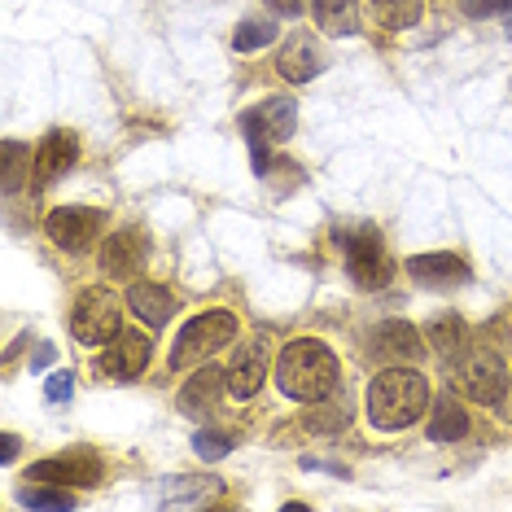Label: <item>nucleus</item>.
<instances>
[{
  "label": "nucleus",
  "instance_id": "obj_22",
  "mask_svg": "<svg viewBox=\"0 0 512 512\" xmlns=\"http://www.w3.org/2000/svg\"><path fill=\"white\" fill-rule=\"evenodd\" d=\"M311 14H316V22L329 31V36H351L359 27L355 0H311Z\"/></svg>",
  "mask_w": 512,
  "mask_h": 512
},
{
  "label": "nucleus",
  "instance_id": "obj_9",
  "mask_svg": "<svg viewBox=\"0 0 512 512\" xmlns=\"http://www.w3.org/2000/svg\"><path fill=\"white\" fill-rule=\"evenodd\" d=\"M101 460L92 451H71V456H53L27 469V482H57V486H101Z\"/></svg>",
  "mask_w": 512,
  "mask_h": 512
},
{
  "label": "nucleus",
  "instance_id": "obj_27",
  "mask_svg": "<svg viewBox=\"0 0 512 512\" xmlns=\"http://www.w3.org/2000/svg\"><path fill=\"white\" fill-rule=\"evenodd\" d=\"M193 451H197L202 460H224L228 451H232V442H228L224 434H197V438H193Z\"/></svg>",
  "mask_w": 512,
  "mask_h": 512
},
{
  "label": "nucleus",
  "instance_id": "obj_1",
  "mask_svg": "<svg viewBox=\"0 0 512 512\" xmlns=\"http://www.w3.org/2000/svg\"><path fill=\"white\" fill-rule=\"evenodd\" d=\"M337 377H342L337 355L324 342H316V337H294L281 351V359H276V386L298 403L329 399L337 390Z\"/></svg>",
  "mask_w": 512,
  "mask_h": 512
},
{
  "label": "nucleus",
  "instance_id": "obj_34",
  "mask_svg": "<svg viewBox=\"0 0 512 512\" xmlns=\"http://www.w3.org/2000/svg\"><path fill=\"white\" fill-rule=\"evenodd\" d=\"M508 40H512V9H508Z\"/></svg>",
  "mask_w": 512,
  "mask_h": 512
},
{
  "label": "nucleus",
  "instance_id": "obj_15",
  "mask_svg": "<svg viewBox=\"0 0 512 512\" xmlns=\"http://www.w3.org/2000/svg\"><path fill=\"white\" fill-rule=\"evenodd\" d=\"M127 307H132L149 329H162V324L176 316V298H171V289L149 285V281H136L132 289H127Z\"/></svg>",
  "mask_w": 512,
  "mask_h": 512
},
{
  "label": "nucleus",
  "instance_id": "obj_3",
  "mask_svg": "<svg viewBox=\"0 0 512 512\" xmlns=\"http://www.w3.org/2000/svg\"><path fill=\"white\" fill-rule=\"evenodd\" d=\"M228 342H237V320L228 311H202L180 329L176 346H171V368H193L206 364L215 351H224Z\"/></svg>",
  "mask_w": 512,
  "mask_h": 512
},
{
  "label": "nucleus",
  "instance_id": "obj_16",
  "mask_svg": "<svg viewBox=\"0 0 512 512\" xmlns=\"http://www.w3.org/2000/svg\"><path fill=\"white\" fill-rule=\"evenodd\" d=\"M219 491H224L219 477H167V482H162V504L197 508V504H211Z\"/></svg>",
  "mask_w": 512,
  "mask_h": 512
},
{
  "label": "nucleus",
  "instance_id": "obj_7",
  "mask_svg": "<svg viewBox=\"0 0 512 512\" xmlns=\"http://www.w3.org/2000/svg\"><path fill=\"white\" fill-rule=\"evenodd\" d=\"M346 246V267H351V281L359 289H381L390 285V254L381 246V237L372 228L364 232H351V237H342Z\"/></svg>",
  "mask_w": 512,
  "mask_h": 512
},
{
  "label": "nucleus",
  "instance_id": "obj_31",
  "mask_svg": "<svg viewBox=\"0 0 512 512\" xmlns=\"http://www.w3.org/2000/svg\"><path fill=\"white\" fill-rule=\"evenodd\" d=\"M267 5H272L281 18H298L302 14V0H267Z\"/></svg>",
  "mask_w": 512,
  "mask_h": 512
},
{
  "label": "nucleus",
  "instance_id": "obj_5",
  "mask_svg": "<svg viewBox=\"0 0 512 512\" xmlns=\"http://www.w3.org/2000/svg\"><path fill=\"white\" fill-rule=\"evenodd\" d=\"M460 390L482 407H499L508 394V364L491 346H473L460 355Z\"/></svg>",
  "mask_w": 512,
  "mask_h": 512
},
{
  "label": "nucleus",
  "instance_id": "obj_12",
  "mask_svg": "<svg viewBox=\"0 0 512 512\" xmlns=\"http://www.w3.org/2000/svg\"><path fill=\"white\" fill-rule=\"evenodd\" d=\"M407 276L425 289H451L469 281V263L456 254H412L407 259Z\"/></svg>",
  "mask_w": 512,
  "mask_h": 512
},
{
  "label": "nucleus",
  "instance_id": "obj_11",
  "mask_svg": "<svg viewBox=\"0 0 512 512\" xmlns=\"http://www.w3.org/2000/svg\"><path fill=\"white\" fill-rule=\"evenodd\" d=\"M145 263V237L136 228H119L101 241V272L123 281V276H136Z\"/></svg>",
  "mask_w": 512,
  "mask_h": 512
},
{
  "label": "nucleus",
  "instance_id": "obj_20",
  "mask_svg": "<svg viewBox=\"0 0 512 512\" xmlns=\"http://www.w3.org/2000/svg\"><path fill=\"white\" fill-rule=\"evenodd\" d=\"M425 342H434V351L442 359H460L464 351H469V329H464L460 316H438V320H429Z\"/></svg>",
  "mask_w": 512,
  "mask_h": 512
},
{
  "label": "nucleus",
  "instance_id": "obj_19",
  "mask_svg": "<svg viewBox=\"0 0 512 512\" xmlns=\"http://www.w3.org/2000/svg\"><path fill=\"white\" fill-rule=\"evenodd\" d=\"M429 438L434 442H456V438H464L469 434V412L451 399V394H442V399L434 403V412H429Z\"/></svg>",
  "mask_w": 512,
  "mask_h": 512
},
{
  "label": "nucleus",
  "instance_id": "obj_30",
  "mask_svg": "<svg viewBox=\"0 0 512 512\" xmlns=\"http://www.w3.org/2000/svg\"><path fill=\"white\" fill-rule=\"evenodd\" d=\"M18 162H22V145L9 141L5 145V189H14L18 184Z\"/></svg>",
  "mask_w": 512,
  "mask_h": 512
},
{
  "label": "nucleus",
  "instance_id": "obj_32",
  "mask_svg": "<svg viewBox=\"0 0 512 512\" xmlns=\"http://www.w3.org/2000/svg\"><path fill=\"white\" fill-rule=\"evenodd\" d=\"M14 456H18V438H14V434H5V438H0V460L9 464Z\"/></svg>",
  "mask_w": 512,
  "mask_h": 512
},
{
  "label": "nucleus",
  "instance_id": "obj_13",
  "mask_svg": "<svg viewBox=\"0 0 512 512\" xmlns=\"http://www.w3.org/2000/svg\"><path fill=\"white\" fill-rule=\"evenodd\" d=\"M79 158V145L71 132H49L44 136V145L36 149V184L44 189V184H53L57 176H66V171L75 167Z\"/></svg>",
  "mask_w": 512,
  "mask_h": 512
},
{
  "label": "nucleus",
  "instance_id": "obj_4",
  "mask_svg": "<svg viewBox=\"0 0 512 512\" xmlns=\"http://www.w3.org/2000/svg\"><path fill=\"white\" fill-rule=\"evenodd\" d=\"M241 132L254 149V171H267V145H281L298 132V106L294 97H267L263 106H254L250 114H241Z\"/></svg>",
  "mask_w": 512,
  "mask_h": 512
},
{
  "label": "nucleus",
  "instance_id": "obj_33",
  "mask_svg": "<svg viewBox=\"0 0 512 512\" xmlns=\"http://www.w3.org/2000/svg\"><path fill=\"white\" fill-rule=\"evenodd\" d=\"M49 364H53V346H49V342H44V346H40V351H36V355H31V368H49Z\"/></svg>",
  "mask_w": 512,
  "mask_h": 512
},
{
  "label": "nucleus",
  "instance_id": "obj_2",
  "mask_svg": "<svg viewBox=\"0 0 512 512\" xmlns=\"http://www.w3.org/2000/svg\"><path fill=\"white\" fill-rule=\"evenodd\" d=\"M429 407V381L416 368H386L368 386V421L377 429H407Z\"/></svg>",
  "mask_w": 512,
  "mask_h": 512
},
{
  "label": "nucleus",
  "instance_id": "obj_23",
  "mask_svg": "<svg viewBox=\"0 0 512 512\" xmlns=\"http://www.w3.org/2000/svg\"><path fill=\"white\" fill-rule=\"evenodd\" d=\"M368 5L377 9L390 27H416V18H421V0H368Z\"/></svg>",
  "mask_w": 512,
  "mask_h": 512
},
{
  "label": "nucleus",
  "instance_id": "obj_21",
  "mask_svg": "<svg viewBox=\"0 0 512 512\" xmlns=\"http://www.w3.org/2000/svg\"><path fill=\"white\" fill-rule=\"evenodd\" d=\"M281 75L289 79V84H307V79H316L320 71H324V62H320V53L311 49V40L302 36V40H294L289 44V49L281 53Z\"/></svg>",
  "mask_w": 512,
  "mask_h": 512
},
{
  "label": "nucleus",
  "instance_id": "obj_10",
  "mask_svg": "<svg viewBox=\"0 0 512 512\" xmlns=\"http://www.w3.org/2000/svg\"><path fill=\"white\" fill-rule=\"evenodd\" d=\"M149 355H154V342H149L145 333L127 329V333L114 337L110 351L97 359V372H106V377H114V381H132V377H141L145 372Z\"/></svg>",
  "mask_w": 512,
  "mask_h": 512
},
{
  "label": "nucleus",
  "instance_id": "obj_6",
  "mask_svg": "<svg viewBox=\"0 0 512 512\" xmlns=\"http://www.w3.org/2000/svg\"><path fill=\"white\" fill-rule=\"evenodd\" d=\"M71 333L79 346H101V342H114L123 329H119V298L110 289H84L71 311Z\"/></svg>",
  "mask_w": 512,
  "mask_h": 512
},
{
  "label": "nucleus",
  "instance_id": "obj_28",
  "mask_svg": "<svg viewBox=\"0 0 512 512\" xmlns=\"http://www.w3.org/2000/svg\"><path fill=\"white\" fill-rule=\"evenodd\" d=\"M460 9L469 18H491V14H504V9H512V0H460Z\"/></svg>",
  "mask_w": 512,
  "mask_h": 512
},
{
  "label": "nucleus",
  "instance_id": "obj_26",
  "mask_svg": "<svg viewBox=\"0 0 512 512\" xmlns=\"http://www.w3.org/2000/svg\"><path fill=\"white\" fill-rule=\"evenodd\" d=\"M71 394H75V372H71V368L53 372V377L44 381V399H49V403H66Z\"/></svg>",
  "mask_w": 512,
  "mask_h": 512
},
{
  "label": "nucleus",
  "instance_id": "obj_24",
  "mask_svg": "<svg viewBox=\"0 0 512 512\" xmlns=\"http://www.w3.org/2000/svg\"><path fill=\"white\" fill-rule=\"evenodd\" d=\"M276 40V22H246V27H237V36H232V49L237 53H254L263 49V44Z\"/></svg>",
  "mask_w": 512,
  "mask_h": 512
},
{
  "label": "nucleus",
  "instance_id": "obj_18",
  "mask_svg": "<svg viewBox=\"0 0 512 512\" xmlns=\"http://www.w3.org/2000/svg\"><path fill=\"white\" fill-rule=\"evenodd\" d=\"M377 346H381V355H390V359H403V364H412V359H421V333L412 329L407 320H390V324H381L377 329Z\"/></svg>",
  "mask_w": 512,
  "mask_h": 512
},
{
  "label": "nucleus",
  "instance_id": "obj_14",
  "mask_svg": "<svg viewBox=\"0 0 512 512\" xmlns=\"http://www.w3.org/2000/svg\"><path fill=\"white\" fill-rule=\"evenodd\" d=\"M263 381H267V355L259 342H246L228 368V390L237 394V399H254V394L263 390Z\"/></svg>",
  "mask_w": 512,
  "mask_h": 512
},
{
  "label": "nucleus",
  "instance_id": "obj_25",
  "mask_svg": "<svg viewBox=\"0 0 512 512\" xmlns=\"http://www.w3.org/2000/svg\"><path fill=\"white\" fill-rule=\"evenodd\" d=\"M22 504L27 508H71L75 495L71 491H49V486H31V491H22Z\"/></svg>",
  "mask_w": 512,
  "mask_h": 512
},
{
  "label": "nucleus",
  "instance_id": "obj_29",
  "mask_svg": "<svg viewBox=\"0 0 512 512\" xmlns=\"http://www.w3.org/2000/svg\"><path fill=\"white\" fill-rule=\"evenodd\" d=\"M337 425H346V412H342V407H324V412L307 416V429H337Z\"/></svg>",
  "mask_w": 512,
  "mask_h": 512
},
{
  "label": "nucleus",
  "instance_id": "obj_8",
  "mask_svg": "<svg viewBox=\"0 0 512 512\" xmlns=\"http://www.w3.org/2000/svg\"><path fill=\"white\" fill-rule=\"evenodd\" d=\"M44 232L53 237L57 250L79 254L101 237V211H88V206H57V211L44 219Z\"/></svg>",
  "mask_w": 512,
  "mask_h": 512
},
{
  "label": "nucleus",
  "instance_id": "obj_17",
  "mask_svg": "<svg viewBox=\"0 0 512 512\" xmlns=\"http://www.w3.org/2000/svg\"><path fill=\"white\" fill-rule=\"evenodd\" d=\"M219 390H224V372L211 368V364H202L189 377V386L180 390V412L184 416H202L206 407L219 403Z\"/></svg>",
  "mask_w": 512,
  "mask_h": 512
}]
</instances>
